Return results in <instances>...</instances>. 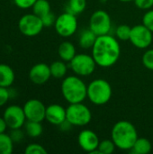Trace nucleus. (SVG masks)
<instances>
[{
	"label": "nucleus",
	"mask_w": 153,
	"mask_h": 154,
	"mask_svg": "<svg viewBox=\"0 0 153 154\" xmlns=\"http://www.w3.org/2000/svg\"><path fill=\"white\" fill-rule=\"evenodd\" d=\"M120 53L121 48L118 41L109 34L97 36L92 47V56L96 65L102 68L115 65L120 57Z\"/></svg>",
	"instance_id": "f257e3e1"
},
{
	"label": "nucleus",
	"mask_w": 153,
	"mask_h": 154,
	"mask_svg": "<svg viewBox=\"0 0 153 154\" xmlns=\"http://www.w3.org/2000/svg\"><path fill=\"white\" fill-rule=\"evenodd\" d=\"M111 136L116 148L123 151L132 150L134 143L139 138L135 126L128 121L117 122L113 126Z\"/></svg>",
	"instance_id": "f03ea898"
},
{
	"label": "nucleus",
	"mask_w": 153,
	"mask_h": 154,
	"mask_svg": "<svg viewBox=\"0 0 153 154\" xmlns=\"http://www.w3.org/2000/svg\"><path fill=\"white\" fill-rule=\"evenodd\" d=\"M61 93L69 104L82 103L87 97V87L79 77L69 76L61 83Z\"/></svg>",
	"instance_id": "7ed1b4c3"
},
{
	"label": "nucleus",
	"mask_w": 153,
	"mask_h": 154,
	"mask_svg": "<svg viewBox=\"0 0 153 154\" xmlns=\"http://www.w3.org/2000/svg\"><path fill=\"white\" fill-rule=\"evenodd\" d=\"M112 87L103 79H94L87 86V97L96 106L106 104L112 97Z\"/></svg>",
	"instance_id": "20e7f679"
},
{
	"label": "nucleus",
	"mask_w": 153,
	"mask_h": 154,
	"mask_svg": "<svg viewBox=\"0 0 153 154\" xmlns=\"http://www.w3.org/2000/svg\"><path fill=\"white\" fill-rule=\"evenodd\" d=\"M67 120L73 126H84L90 123L92 114L90 109L82 103L70 104L67 109Z\"/></svg>",
	"instance_id": "39448f33"
},
{
	"label": "nucleus",
	"mask_w": 153,
	"mask_h": 154,
	"mask_svg": "<svg viewBox=\"0 0 153 154\" xmlns=\"http://www.w3.org/2000/svg\"><path fill=\"white\" fill-rule=\"evenodd\" d=\"M69 66L72 71L81 77H86L91 75L95 69L96 63L91 55H87L85 53L76 54V56L69 61Z\"/></svg>",
	"instance_id": "423d86ee"
},
{
	"label": "nucleus",
	"mask_w": 153,
	"mask_h": 154,
	"mask_svg": "<svg viewBox=\"0 0 153 154\" xmlns=\"http://www.w3.org/2000/svg\"><path fill=\"white\" fill-rule=\"evenodd\" d=\"M44 25L41 17L32 14H23L18 21V29L22 34L33 37L41 33Z\"/></svg>",
	"instance_id": "0eeeda50"
},
{
	"label": "nucleus",
	"mask_w": 153,
	"mask_h": 154,
	"mask_svg": "<svg viewBox=\"0 0 153 154\" xmlns=\"http://www.w3.org/2000/svg\"><path fill=\"white\" fill-rule=\"evenodd\" d=\"M54 27L57 33L61 37H69L78 29V19L74 14L67 11L56 18Z\"/></svg>",
	"instance_id": "6e6552de"
},
{
	"label": "nucleus",
	"mask_w": 153,
	"mask_h": 154,
	"mask_svg": "<svg viewBox=\"0 0 153 154\" xmlns=\"http://www.w3.org/2000/svg\"><path fill=\"white\" fill-rule=\"evenodd\" d=\"M111 27L112 21L107 12L97 10L92 14L89 21V29L97 36L109 34Z\"/></svg>",
	"instance_id": "1a4fd4ad"
},
{
	"label": "nucleus",
	"mask_w": 153,
	"mask_h": 154,
	"mask_svg": "<svg viewBox=\"0 0 153 154\" xmlns=\"http://www.w3.org/2000/svg\"><path fill=\"white\" fill-rule=\"evenodd\" d=\"M3 117L6 122L8 128L11 130L22 128L27 120L23 108L17 105H11L7 106L4 111Z\"/></svg>",
	"instance_id": "9d476101"
},
{
	"label": "nucleus",
	"mask_w": 153,
	"mask_h": 154,
	"mask_svg": "<svg viewBox=\"0 0 153 154\" xmlns=\"http://www.w3.org/2000/svg\"><path fill=\"white\" fill-rule=\"evenodd\" d=\"M152 33L144 24H138L132 27L129 41L138 49H146L152 42Z\"/></svg>",
	"instance_id": "9b49d317"
},
{
	"label": "nucleus",
	"mask_w": 153,
	"mask_h": 154,
	"mask_svg": "<svg viewBox=\"0 0 153 154\" xmlns=\"http://www.w3.org/2000/svg\"><path fill=\"white\" fill-rule=\"evenodd\" d=\"M26 119L29 121L42 122L45 119L46 106L39 99H30L23 106Z\"/></svg>",
	"instance_id": "f8f14e48"
},
{
	"label": "nucleus",
	"mask_w": 153,
	"mask_h": 154,
	"mask_svg": "<svg viewBox=\"0 0 153 154\" xmlns=\"http://www.w3.org/2000/svg\"><path fill=\"white\" fill-rule=\"evenodd\" d=\"M78 142L80 146V148L91 154L99 153V151L97 150L98 144L100 143L98 136L95 132L92 130H83L80 132L78 137ZM100 154V153H99Z\"/></svg>",
	"instance_id": "ddd939ff"
},
{
	"label": "nucleus",
	"mask_w": 153,
	"mask_h": 154,
	"mask_svg": "<svg viewBox=\"0 0 153 154\" xmlns=\"http://www.w3.org/2000/svg\"><path fill=\"white\" fill-rule=\"evenodd\" d=\"M51 77L50 66L46 63H37L29 71V79L35 85L45 84Z\"/></svg>",
	"instance_id": "4468645a"
},
{
	"label": "nucleus",
	"mask_w": 153,
	"mask_h": 154,
	"mask_svg": "<svg viewBox=\"0 0 153 154\" xmlns=\"http://www.w3.org/2000/svg\"><path fill=\"white\" fill-rule=\"evenodd\" d=\"M45 119L51 125H60L67 119L66 109L59 104H51L46 107Z\"/></svg>",
	"instance_id": "2eb2a0df"
},
{
	"label": "nucleus",
	"mask_w": 153,
	"mask_h": 154,
	"mask_svg": "<svg viewBox=\"0 0 153 154\" xmlns=\"http://www.w3.org/2000/svg\"><path fill=\"white\" fill-rule=\"evenodd\" d=\"M15 79L14 69L7 64L0 63V87L9 88Z\"/></svg>",
	"instance_id": "dca6fc26"
},
{
	"label": "nucleus",
	"mask_w": 153,
	"mask_h": 154,
	"mask_svg": "<svg viewBox=\"0 0 153 154\" xmlns=\"http://www.w3.org/2000/svg\"><path fill=\"white\" fill-rule=\"evenodd\" d=\"M60 58L65 62H69L76 56V49L73 43L70 42H63L60 43L58 49Z\"/></svg>",
	"instance_id": "f3484780"
},
{
	"label": "nucleus",
	"mask_w": 153,
	"mask_h": 154,
	"mask_svg": "<svg viewBox=\"0 0 153 154\" xmlns=\"http://www.w3.org/2000/svg\"><path fill=\"white\" fill-rule=\"evenodd\" d=\"M97 38V35L94 33L90 29L83 30L78 38V43L83 49H92L95 42Z\"/></svg>",
	"instance_id": "a211bd4d"
},
{
	"label": "nucleus",
	"mask_w": 153,
	"mask_h": 154,
	"mask_svg": "<svg viewBox=\"0 0 153 154\" xmlns=\"http://www.w3.org/2000/svg\"><path fill=\"white\" fill-rule=\"evenodd\" d=\"M25 133L28 136L32 138H37L41 135L43 132V127L41 125V122L29 121L27 120L24 124Z\"/></svg>",
	"instance_id": "6ab92c4d"
},
{
	"label": "nucleus",
	"mask_w": 153,
	"mask_h": 154,
	"mask_svg": "<svg viewBox=\"0 0 153 154\" xmlns=\"http://www.w3.org/2000/svg\"><path fill=\"white\" fill-rule=\"evenodd\" d=\"M51 77L55 79H62L66 76L68 68L64 60H56L50 65Z\"/></svg>",
	"instance_id": "aec40b11"
},
{
	"label": "nucleus",
	"mask_w": 153,
	"mask_h": 154,
	"mask_svg": "<svg viewBox=\"0 0 153 154\" xmlns=\"http://www.w3.org/2000/svg\"><path fill=\"white\" fill-rule=\"evenodd\" d=\"M151 143L146 138H138L134 143L132 152L135 154H147L151 151Z\"/></svg>",
	"instance_id": "412c9836"
},
{
	"label": "nucleus",
	"mask_w": 153,
	"mask_h": 154,
	"mask_svg": "<svg viewBox=\"0 0 153 154\" xmlns=\"http://www.w3.org/2000/svg\"><path fill=\"white\" fill-rule=\"evenodd\" d=\"M32 13L39 17H42L50 11V5L48 0H37L32 7Z\"/></svg>",
	"instance_id": "4be33fe9"
},
{
	"label": "nucleus",
	"mask_w": 153,
	"mask_h": 154,
	"mask_svg": "<svg viewBox=\"0 0 153 154\" xmlns=\"http://www.w3.org/2000/svg\"><path fill=\"white\" fill-rule=\"evenodd\" d=\"M14 150V142L9 134H0V154H10Z\"/></svg>",
	"instance_id": "5701e85b"
},
{
	"label": "nucleus",
	"mask_w": 153,
	"mask_h": 154,
	"mask_svg": "<svg viewBox=\"0 0 153 154\" xmlns=\"http://www.w3.org/2000/svg\"><path fill=\"white\" fill-rule=\"evenodd\" d=\"M86 7H87V0H69L67 5L68 12L72 13L75 15L83 13Z\"/></svg>",
	"instance_id": "b1692460"
},
{
	"label": "nucleus",
	"mask_w": 153,
	"mask_h": 154,
	"mask_svg": "<svg viewBox=\"0 0 153 154\" xmlns=\"http://www.w3.org/2000/svg\"><path fill=\"white\" fill-rule=\"evenodd\" d=\"M115 147L113 140H103L99 143L97 150L100 154H111L115 152Z\"/></svg>",
	"instance_id": "393cba45"
},
{
	"label": "nucleus",
	"mask_w": 153,
	"mask_h": 154,
	"mask_svg": "<svg viewBox=\"0 0 153 154\" xmlns=\"http://www.w3.org/2000/svg\"><path fill=\"white\" fill-rule=\"evenodd\" d=\"M132 27L127 24H121L116 28V37L121 41H129L131 36Z\"/></svg>",
	"instance_id": "a878e982"
},
{
	"label": "nucleus",
	"mask_w": 153,
	"mask_h": 154,
	"mask_svg": "<svg viewBox=\"0 0 153 154\" xmlns=\"http://www.w3.org/2000/svg\"><path fill=\"white\" fill-rule=\"evenodd\" d=\"M25 154H46V149L39 143H31L24 150Z\"/></svg>",
	"instance_id": "bb28decb"
},
{
	"label": "nucleus",
	"mask_w": 153,
	"mask_h": 154,
	"mask_svg": "<svg viewBox=\"0 0 153 154\" xmlns=\"http://www.w3.org/2000/svg\"><path fill=\"white\" fill-rule=\"evenodd\" d=\"M142 64L143 66L150 69L153 70V49L148 50L147 51H145V53L142 55Z\"/></svg>",
	"instance_id": "cd10ccee"
},
{
	"label": "nucleus",
	"mask_w": 153,
	"mask_h": 154,
	"mask_svg": "<svg viewBox=\"0 0 153 154\" xmlns=\"http://www.w3.org/2000/svg\"><path fill=\"white\" fill-rule=\"evenodd\" d=\"M142 24L153 32V10L147 11L142 17Z\"/></svg>",
	"instance_id": "c85d7f7f"
},
{
	"label": "nucleus",
	"mask_w": 153,
	"mask_h": 154,
	"mask_svg": "<svg viewBox=\"0 0 153 154\" xmlns=\"http://www.w3.org/2000/svg\"><path fill=\"white\" fill-rule=\"evenodd\" d=\"M56 16L54 15L53 13L50 12L49 14H45L44 16L41 17V21H42V23L44 25V27H50L52 25H54L55 22H56Z\"/></svg>",
	"instance_id": "c756f323"
},
{
	"label": "nucleus",
	"mask_w": 153,
	"mask_h": 154,
	"mask_svg": "<svg viewBox=\"0 0 153 154\" xmlns=\"http://www.w3.org/2000/svg\"><path fill=\"white\" fill-rule=\"evenodd\" d=\"M13 1L17 7L21 9H28V8H32L37 0H13Z\"/></svg>",
	"instance_id": "7c9ffc66"
},
{
	"label": "nucleus",
	"mask_w": 153,
	"mask_h": 154,
	"mask_svg": "<svg viewBox=\"0 0 153 154\" xmlns=\"http://www.w3.org/2000/svg\"><path fill=\"white\" fill-rule=\"evenodd\" d=\"M10 98V92L8 88L0 87V107L5 106Z\"/></svg>",
	"instance_id": "2f4dec72"
},
{
	"label": "nucleus",
	"mask_w": 153,
	"mask_h": 154,
	"mask_svg": "<svg viewBox=\"0 0 153 154\" xmlns=\"http://www.w3.org/2000/svg\"><path fill=\"white\" fill-rule=\"evenodd\" d=\"M135 5L142 10H149L153 6V0H133Z\"/></svg>",
	"instance_id": "473e14b6"
},
{
	"label": "nucleus",
	"mask_w": 153,
	"mask_h": 154,
	"mask_svg": "<svg viewBox=\"0 0 153 154\" xmlns=\"http://www.w3.org/2000/svg\"><path fill=\"white\" fill-rule=\"evenodd\" d=\"M10 137L12 138L13 142L14 143H18V142H21L23 139V132L21 130V128H18V129H12L11 131V134H9Z\"/></svg>",
	"instance_id": "72a5a7b5"
},
{
	"label": "nucleus",
	"mask_w": 153,
	"mask_h": 154,
	"mask_svg": "<svg viewBox=\"0 0 153 154\" xmlns=\"http://www.w3.org/2000/svg\"><path fill=\"white\" fill-rule=\"evenodd\" d=\"M7 128H8V126H7L6 122L4 119V117H0V134L5 133Z\"/></svg>",
	"instance_id": "f704fd0d"
},
{
	"label": "nucleus",
	"mask_w": 153,
	"mask_h": 154,
	"mask_svg": "<svg viewBox=\"0 0 153 154\" xmlns=\"http://www.w3.org/2000/svg\"><path fill=\"white\" fill-rule=\"evenodd\" d=\"M119 1H122V2H125V3H127V2H131V1H133V0H119Z\"/></svg>",
	"instance_id": "c9c22d12"
}]
</instances>
